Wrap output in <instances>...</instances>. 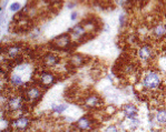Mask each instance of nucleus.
Masks as SVG:
<instances>
[{
  "label": "nucleus",
  "mask_w": 166,
  "mask_h": 132,
  "mask_svg": "<svg viewBox=\"0 0 166 132\" xmlns=\"http://www.w3.org/2000/svg\"><path fill=\"white\" fill-rule=\"evenodd\" d=\"M162 83V78L158 72L156 71H148L142 79V85L146 90L154 91L160 87Z\"/></svg>",
  "instance_id": "nucleus-1"
},
{
  "label": "nucleus",
  "mask_w": 166,
  "mask_h": 132,
  "mask_svg": "<svg viewBox=\"0 0 166 132\" xmlns=\"http://www.w3.org/2000/svg\"><path fill=\"white\" fill-rule=\"evenodd\" d=\"M22 104H24V99L20 96H13V97H10L7 101V108L9 109L10 111H19L22 108Z\"/></svg>",
  "instance_id": "nucleus-2"
},
{
  "label": "nucleus",
  "mask_w": 166,
  "mask_h": 132,
  "mask_svg": "<svg viewBox=\"0 0 166 132\" xmlns=\"http://www.w3.org/2000/svg\"><path fill=\"white\" fill-rule=\"evenodd\" d=\"M41 96H42V91L38 87H30V88L26 89L25 91V97L28 101H36L40 99Z\"/></svg>",
  "instance_id": "nucleus-3"
},
{
  "label": "nucleus",
  "mask_w": 166,
  "mask_h": 132,
  "mask_svg": "<svg viewBox=\"0 0 166 132\" xmlns=\"http://www.w3.org/2000/svg\"><path fill=\"white\" fill-rule=\"evenodd\" d=\"M137 56L138 58L141 60H143V61H147V60H149L150 58H152V56H153V50H152V48H150L149 46L144 44V46H142V47L138 49Z\"/></svg>",
  "instance_id": "nucleus-4"
},
{
  "label": "nucleus",
  "mask_w": 166,
  "mask_h": 132,
  "mask_svg": "<svg viewBox=\"0 0 166 132\" xmlns=\"http://www.w3.org/2000/svg\"><path fill=\"white\" fill-rule=\"evenodd\" d=\"M53 44L56 46L57 48H67L70 44V38L68 35H60L59 37H57L55 40H53Z\"/></svg>",
  "instance_id": "nucleus-5"
},
{
  "label": "nucleus",
  "mask_w": 166,
  "mask_h": 132,
  "mask_svg": "<svg viewBox=\"0 0 166 132\" xmlns=\"http://www.w3.org/2000/svg\"><path fill=\"white\" fill-rule=\"evenodd\" d=\"M21 47L20 46H10L6 51V56L8 59H16L21 54Z\"/></svg>",
  "instance_id": "nucleus-6"
},
{
  "label": "nucleus",
  "mask_w": 166,
  "mask_h": 132,
  "mask_svg": "<svg viewBox=\"0 0 166 132\" xmlns=\"http://www.w3.org/2000/svg\"><path fill=\"white\" fill-rule=\"evenodd\" d=\"M152 35L155 39H162L166 36V26L163 23H160V25H156L153 28V31H152Z\"/></svg>",
  "instance_id": "nucleus-7"
},
{
  "label": "nucleus",
  "mask_w": 166,
  "mask_h": 132,
  "mask_svg": "<svg viewBox=\"0 0 166 132\" xmlns=\"http://www.w3.org/2000/svg\"><path fill=\"white\" fill-rule=\"evenodd\" d=\"M38 79H39V82L45 85H49L55 81V77L53 75V73L48 72V71H42L39 75Z\"/></svg>",
  "instance_id": "nucleus-8"
},
{
  "label": "nucleus",
  "mask_w": 166,
  "mask_h": 132,
  "mask_svg": "<svg viewBox=\"0 0 166 132\" xmlns=\"http://www.w3.org/2000/svg\"><path fill=\"white\" fill-rule=\"evenodd\" d=\"M58 61H59V58L55 54H45V57L42 58V62H44L45 66L47 67L56 66L57 63H58Z\"/></svg>",
  "instance_id": "nucleus-9"
},
{
  "label": "nucleus",
  "mask_w": 166,
  "mask_h": 132,
  "mask_svg": "<svg viewBox=\"0 0 166 132\" xmlns=\"http://www.w3.org/2000/svg\"><path fill=\"white\" fill-rule=\"evenodd\" d=\"M123 111H124V114L127 119H133L137 116V108L135 107L134 104H125L123 108Z\"/></svg>",
  "instance_id": "nucleus-10"
},
{
  "label": "nucleus",
  "mask_w": 166,
  "mask_h": 132,
  "mask_svg": "<svg viewBox=\"0 0 166 132\" xmlns=\"http://www.w3.org/2000/svg\"><path fill=\"white\" fill-rule=\"evenodd\" d=\"M29 126V119L27 116H21L13 122V127L18 130H25L27 129V127Z\"/></svg>",
  "instance_id": "nucleus-11"
},
{
  "label": "nucleus",
  "mask_w": 166,
  "mask_h": 132,
  "mask_svg": "<svg viewBox=\"0 0 166 132\" xmlns=\"http://www.w3.org/2000/svg\"><path fill=\"white\" fill-rule=\"evenodd\" d=\"M9 82H10V85H13V87H16V88H18V87H20V85H24V79H22L21 75H18V73H13V75H10Z\"/></svg>",
  "instance_id": "nucleus-12"
},
{
  "label": "nucleus",
  "mask_w": 166,
  "mask_h": 132,
  "mask_svg": "<svg viewBox=\"0 0 166 132\" xmlns=\"http://www.w3.org/2000/svg\"><path fill=\"white\" fill-rule=\"evenodd\" d=\"M85 104L89 108H95L98 107L100 104V99L97 96H89L88 98H86L85 100Z\"/></svg>",
  "instance_id": "nucleus-13"
},
{
  "label": "nucleus",
  "mask_w": 166,
  "mask_h": 132,
  "mask_svg": "<svg viewBox=\"0 0 166 132\" xmlns=\"http://www.w3.org/2000/svg\"><path fill=\"white\" fill-rule=\"evenodd\" d=\"M70 32H72V37L80 38V37H83V35L85 33V28L82 25H76L74 28L70 29Z\"/></svg>",
  "instance_id": "nucleus-14"
},
{
  "label": "nucleus",
  "mask_w": 166,
  "mask_h": 132,
  "mask_svg": "<svg viewBox=\"0 0 166 132\" xmlns=\"http://www.w3.org/2000/svg\"><path fill=\"white\" fill-rule=\"evenodd\" d=\"M77 127H78L80 130H88V129H90L91 123L87 118H82V119L77 122Z\"/></svg>",
  "instance_id": "nucleus-15"
},
{
  "label": "nucleus",
  "mask_w": 166,
  "mask_h": 132,
  "mask_svg": "<svg viewBox=\"0 0 166 132\" xmlns=\"http://www.w3.org/2000/svg\"><path fill=\"white\" fill-rule=\"evenodd\" d=\"M156 120L158 123H166V110L162 109L156 113Z\"/></svg>",
  "instance_id": "nucleus-16"
},
{
  "label": "nucleus",
  "mask_w": 166,
  "mask_h": 132,
  "mask_svg": "<svg viewBox=\"0 0 166 132\" xmlns=\"http://www.w3.org/2000/svg\"><path fill=\"white\" fill-rule=\"evenodd\" d=\"M72 63L74 66H80L84 62V57L80 56V54H75L74 57H72Z\"/></svg>",
  "instance_id": "nucleus-17"
},
{
  "label": "nucleus",
  "mask_w": 166,
  "mask_h": 132,
  "mask_svg": "<svg viewBox=\"0 0 166 132\" xmlns=\"http://www.w3.org/2000/svg\"><path fill=\"white\" fill-rule=\"evenodd\" d=\"M66 109H67L66 104H57V106H53V111H55L56 113H63Z\"/></svg>",
  "instance_id": "nucleus-18"
},
{
  "label": "nucleus",
  "mask_w": 166,
  "mask_h": 132,
  "mask_svg": "<svg viewBox=\"0 0 166 132\" xmlns=\"http://www.w3.org/2000/svg\"><path fill=\"white\" fill-rule=\"evenodd\" d=\"M20 8H21V5L19 2H11L9 6V10L11 11V12H17V11H19L20 10Z\"/></svg>",
  "instance_id": "nucleus-19"
},
{
  "label": "nucleus",
  "mask_w": 166,
  "mask_h": 132,
  "mask_svg": "<svg viewBox=\"0 0 166 132\" xmlns=\"http://www.w3.org/2000/svg\"><path fill=\"white\" fill-rule=\"evenodd\" d=\"M114 2H115L116 6L122 7V8H126L129 5L131 0H114Z\"/></svg>",
  "instance_id": "nucleus-20"
},
{
  "label": "nucleus",
  "mask_w": 166,
  "mask_h": 132,
  "mask_svg": "<svg viewBox=\"0 0 166 132\" xmlns=\"http://www.w3.org/2000/svg\"><path fill=\"white\" fill-rule=\"evenodd\" d=\"M119 26H120V27H124V25H125V20H126V16L125 15H124V13H122V15H120V16H119Z\"/></svg>",
  "instance_id": "nucleus-21"
},
{
  "label": "nucleus",
  "mask_w": 166,
  "mask_h": 132,
  "mask_svg": "<svg viewBox=\"0 0 166 132\" xmlns=\"http://www.w3.org/2000/svg\"><path fill=\"white\" fill-rule=\"evenodd\" d=\"M104 132H118V130H117V128L115 126H109L107 127Z\"/></svg>",
  "instance_id": "nucleus-22"
},
{
  "label": "nucleus",
  "mask_w": 166,
  "mask_h": 132,
  "mask_svg": "<svg viewBox=\"0 0 166 132\" xmlns=\"http://www.w3.org/2000/svg\"><path fill=\"white\" fill-rule=\"evenodd\" d=\"M77 16H78L77 11H74V12H72V15H70V19L74 21V20H76V19H77Z\"/></svg>",
  "instance_id": "nucleus-23"
},
{
  "label": "nucleus",
  "mask_w": 166,
  "mask_h": 132,
  "mask_svg": "<svg viewBox=\"0 0 166 132\" xmlns=\"http://www.w3.org/2000/svg\"><path fill=\"white\" fill-rule=\"evenodd\" d=\"M50 2H58V1H60V0H49Z\"/></svg>",
  "instance_id": "nucleus-24"
}]
</instances>
